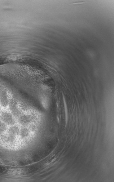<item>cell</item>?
Listing matches in <instances>:
<instances>
[{
	"instance_id": "cell-1",
	"label": "cell",
	"mask_w": 114,
	"mask_h": 182,
	"mask_svg": "<svg viewBox=\"0 0 114 182\" xmlns=\"http://www.w3.org/2000/svg\"><path fill=\"white\" fill-rule=\"evenodd\" d=\"M0 119L1 121L9 126H13L16 122L11 114L7 111H3L2 113L0 116Z\"/></svg>"
},
{
	"instance_id": "cell-2",
	"label": "cell",
	"mask_w": 114,
	"mask_h": 182,
	"mask_svg": "<svg viewBox=\"0 0 114 182\" xmlns=\"http://www.w3.org/2000/svg\"><path fill=\"white\" fill-rule=\"evenodd\" d=\"M34 119L33 117L28 115H23L19 118L18 121L20 124L23 126H27L33 121Z\"/></svg>"
},
{
	"instance_id": "cell-3",
	"label": "cell",
	"mask_w": 114,
	"mask_h": 182,
	"mask_svg": "<svg viewBox=\"0 0 114 182\" xmlns=\"http://www.w3.org/2000/svg\"><path fill=\"white\" fill-rule=\"evenodd\" d=\"M9 104L10 110L13 115L16 117H19L20 115L21 112L19 110L18 104L16 101L14 100H11Z\"/></svg>"
},
{
	"instance_id": "cell-4",
	"label": "cell",
	"mask_w": 114,
	"mask_h": 182,
	"mask_svg": "<svg viewBox=\"0 0 114 182\" xmlns=\"http://www.w3.org/2000/svg\"><path fill=\"white\" fill-rule=\"evenodd\" d=\"M20 129L17 126H13L10 127L8 131V135L13 136L16 137V136L20 135Z\"/></svg>"
},
{
	"instance_id": "cell-5",
	"label": "cell",
	"mask_w": 114,
	"mask_h": 182,
	"mask_svg": "<svg viewBox=\"0 0 114 182\" xmlns=\"http://www.w3.org/2000/svg\"><path fill=\"white\" fill-rule=\"evenodd\" d=\"M20 135L22 138H25L28 137L30 135V131L29 129L26 127H23L20 130Z\"/></svg>"
},
{
	"instance_id": "cell-6",
	"label": "cell",
	"mask_w": 114,
	"mask_h": 182,
	"mask_svg": "<svg viewBox=\"0 0 114 182\" xmlns=\"http://www.w3.org/2000/svg\"><path fill=\"white\" fill-rule=\"evenodd\" d=\"M1 108H0V113H1Z\"/></svg>"
}]
</instances>
